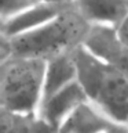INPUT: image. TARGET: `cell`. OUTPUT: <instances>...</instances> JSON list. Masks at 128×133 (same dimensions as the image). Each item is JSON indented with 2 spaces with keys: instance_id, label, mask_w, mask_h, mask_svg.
<instances>
[{
  "instance_id": "cell-14",
  "label": "cell",
  "mask_w": 128,
  "mask_h": 133,
  "mask_svg": "<svg viewBox=\"0 0 128 133\" xmlns=\"http://www.w3.org/2000/svg\"><path fill=\"white\" fill-rule=\"evenodd\" d=\"M97 133H128V123L113 122L110 126H107L106 129H103L101 132H97Z\"/></svg>"
},
{
  "instance_id": "cell-4",
  "label": "cell",
  "mask_w": 128,
  "mask_h": 133,
  "mask_svg": "<svg viewBox=\"0 0 128 133\" xmlns=\"http://www.w3.org/2000/svg\"><path fill=\"white\" fill-rule=\"evenodd\" d=\"M83 46L107 65L128 75V47L114 26L90 25Z\"/></svg>"
},
{
  "instance_id": "cell-1",
  "label": "cell",
  "mask_w": 128,
  "mask_h": 133,
  "mask_svg": "<svg viewBox=\"0 0 128 133\" xmlns=\"http://www.w3.org/2000/svg\"><path fill=\"white\" fill-rule=\"evenodd\" d=\"M72 56L87 100L111 119L128 123V75L99 60L83 44Z\"/></svg>"
},
{
  "instance_id": "cell-2",
  "label": "cell",
  "mask_w": 128,
  "mask_h": 133,
  "mask_svg": "<svg viewBox=\"0 0 128 133\" xmlns=\"http://www.w3.org/2000/svg\"><path fill=\"white\" fill-rule=\"evenodd\" d=\"M88 28L90 24L72 4L40 26L10 40L14 54L47 61L83 44Z\"/></svg>"
},
{
  "instance_id": "cell-9",
  "label": "cell",
  "mask_w": 128,
  "mask_h": 133,
  "mask_svg": "<svg viewBox=\"0 0 128 133\" xmlns=\"http://www.w3.org/2000/svg\"><path fill=\"white\" fill-rule=\"evenodd\" d=\"M73 51V50H72ZM72 51L63 53L45 61L44 82H43V98L51 96L70 82L76 81V65ZM41 98V100H43Z\"/></svg>"
},
{
  "instance_id": "cell-6",
  "label": "cell",
  "mask_w": 128,
  "mask_h": 133,
  "mask_svg": "<svg viewBox=\"0 0 128 133\" xmlns=\"http://www.w3.org/2000/svg\"><path fill=\"white\" fill-rule=\"evenodd\" d=\"M68 7L69 6H59V4L33 0L32 3L19 8L18 11H15L14 14H11L4 19L2 25V32L4 35H7L10 39L14 36L22 35V33L29 32L32 29L40 26L41 24L50 21Z\"/></svg>"
},
{
  "instance_id": "cell-7",
  "label": "cell",
  "mask_w": 128,
  "mask_h": 133,
  "mask_svg": "<svg viewBox=\"0 0 128 133\" xmlns=\"http://www.w3.org/2000/svg\"><path fill=\"white\" fill-rule=\"evenodd\" d=\"M73 7L90 25L116 28L128 15V0H74Z\"/></svg>"
},
{
  "instance_id": "cell-3",
  "label": "cell",
  "mask_w": 128,
  "mask_h": 133,
  "mask_svg": "<svg viewBox=\"0 0 128 133\" xmlns=\"http://www.w3.org/2000/svg\"><path fill=\"white\" fill-rule=\"evenodd\" d=\"M45 61L12 54L0 65V107L37 114L43 98Z\"/></svg>"
},
{
  "instance_id": "cell-10",
  "label": "cell",
  "mask_w": 128,
  "mask_h": 133,
  "mask_svg": "<svg viewBox=\"0 0 128 133\" xmlns=\"http://www.w3.org/2000/svg\"><path fill=\"white\" fill-rule=\"evenodd\" d=\"M0 133H55V130L37 114L0 107Z\"/></svg>"
},
{
  "instance_id": "cell-13",
  "label": "cell",
  "mask_w": 128,
  "mask_h": 133,
  "mask_svg": "<svg viewBox=\"0 0 128 133\" xmlns=\"http://www.w3.org/2000/svg\"><path fill=\"white\" fill-rule=\"evenodd\" d=\"M116 31H117L120 39H121L124 42V44L128 47V15L116 26Z\"/></svg>"
},
{
  "instance_id": "cell-15",
  "label": "cell",
  "mask_w": 128,
  "mask_h": 133,
  "mask_svg": "<svg viewBox=\"0 0 128 133\" xmlns=\"http://www.w3.org/2000/svg\"><path fill=\"white\" fill-rule=\"evenodd\" d=\"M37 2H44V3H51V4H59V6H70V4H73L74 0H37Z\"/></svg>"
},
{
  "instance_id": "cell-5",
  "label": "cell",
  "mask_w": 128,
  "mask_h": 133,
  "mask_svg": "<svg viewBox=\"0 0 128 133\" xmlns=\"http://www.w3.org/2000/svg\"><path fill=\"white\" fill-rule=\"evenodd\" d=\"M84 101H87V96L76 79L41 100L37 115L57 130L58 126Z\"/></svg>"
},
{
  "instance_id": "cell-11",
  "label": "cell",
  "mask_w": 128,
  "mask_h": 133,
  "mask_svg": "<svg viewBox=\"0 0 128 133\" xmlns=\"http://www.w3.org/2000/svg\"><path fill=\"white\" fill-rule=\"evenodd\" d=\"M32 2L33 0H0V31H2V25L7 17H10L19 8L25 7Z\"/></svg>"
},
{
  "instance_id": "cell-8",
  "label": "cell",
  "mask_w": 128,
  "mask_h": 133,
  "mask_svg": "<svg viewBox=\"0 0 128 133\" xmlns=\"http://www.w3.org/2000/svg\"><path fill=\"white\" fill-rule=\"evenodd\" d=\"M113 122L117 121L111 119L87 100L58 126L55 133H97L110 126Z\"/></svg>"
},
{
  "instance_id": "cell-12",
  "label": "cell",
  "mask_w": 128,
  "mask_h": 133,
  "mask_svg": "<svg viewBox=\"0 0 128 133\" xmlns=\"http://www.w3.org/2000/svg\"><path fill=\"white\" fill-rule=\"evenodd\" d=\"M12 46H11V40L7 35L0 31V65L7 60L10 56H12Z\"/></svg>"
}]
</instances>
